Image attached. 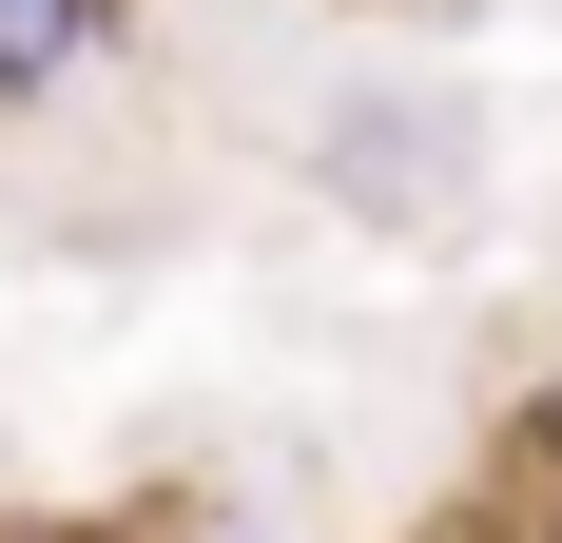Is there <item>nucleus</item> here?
<instances>
[{
    "label": "nucleus",
    "instance_id": "1",
    "mask_svg": "<svg viewBox=\"0 0 562 543\" xmlns=\"http://www.w3.org/2000/svg\"><path fill=\"white\" fill-rule=\"evenodd\" d=\"M78 40H98V0H0V98L78 78Z\"/></svg>",
    "mask_w": 562,
    "mask_h": 543
}]
</instances>
